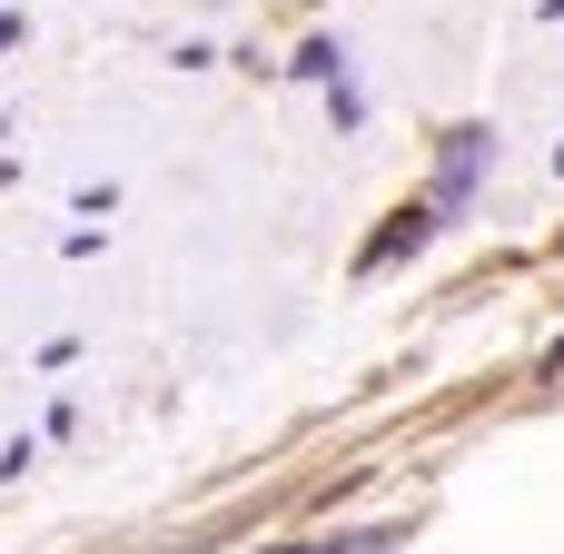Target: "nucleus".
I'll use <instances>...</instances> for the list:
<instances>
[{"instance_id":"1","label":"nucleus","mask_w":564,"mask_h":554,"mask_svg":"<svg viewBox=\"0 0 564 554\" xmlns=\"http://www.w3.org/2000/svg\"><path fill=\"white\" fill-rule=\"evenodd\" d=\"M307 554H337V545H307Z\"/></svg>"}]
</instances>
